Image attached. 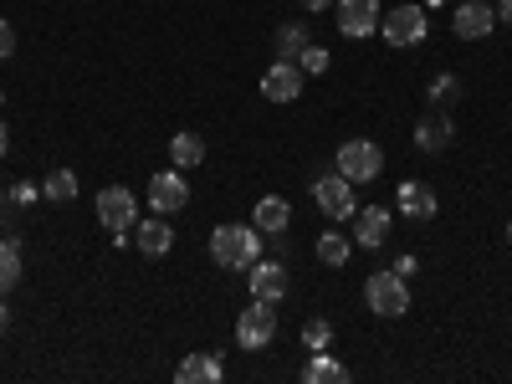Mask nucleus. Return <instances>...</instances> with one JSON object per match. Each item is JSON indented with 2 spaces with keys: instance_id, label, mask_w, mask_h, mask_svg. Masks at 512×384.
<instances>
[{
  "instance_id": "1",
  "label": "nucleus",
  "mask_w": 512,
  "mask_h": 384,
  "mask_svg": "<svg viewBox=\"0 0 512 384\" xmlns=\"http://www.w3.org/2000/svg\"><path fill=\"white\" fill-rule=\"evenodd\" d=\"M210 256L221 272H251L262 262V231L256 226H216L210 231Z\"/></svg>"
},
{
  "instance_id": "2",
  "label": "nucleus",
  "mask_w": 512,
  "mask_h": 384,
  "mask_svg": "<svg viewBox=\"0 0 512 384\" xmlns=\"http://www.w3.org/2000/svg\"><path fill=\"white\" fill-rule=\"evenodd\" d=\"M379 36L390 41L395 52L420 47V41L431 36V16H425V6H395V11H384V16H379Z\"/></svg>"
},
{
  "instance_id": "3",
  "label": "nucleus",
  "mask_w": 512,
  "mask_h": 384,
  "mask_svg": "<svg viewBox=\"0 0 512 384\" xmlns=\"http://www.w3.org/2000/svg\"><path fill=\"white\" fill-rule=\"evenodd\" d=\"M364 303H369L374 318H405L410 287H405V277H400L395 267H390V272H374V277L364 282Z\"/></svg>"
},
{
  "instance_id": "4",
  "label": "nucleus",
  "mask_w": 512,
  "mask_h": 384,
  "mask_svg": "<svg viewBox=\"0 0 512 384\" xmlns=\"http://www.w3.org/2000/svg\"><path fill=\"white\" fill-rule=\"evenodd\" d=\"M277 338V303H262V297H251V303L241 308V318H236V344L241 349H267Z\"/></svg>"
},
{
  "instance_id": "5",
  "label": "nucleus",
  "mask_w": 512,
  "mask_h": 384,
  "mask_svg": "<svg viewBox=\"0 0 512 384\" xmlns=\"http://www.w3.org/2000/svg\"><path fill=\"white\" fill-rule=\"evenodd\" d=\"M379 169H384V149L374 139H349V144H338V175L354 180V185H369L379 180Z\"/></svg>"
},
{
  "instance_id": "6",
  "label": "nucleus",
  "mask_w": 512,
  "mask_h": 384,
  "mask_svg": "<svg viewBox=\"0 0 512 384\" xmlns=\"http://www.w3.org/2000/svg\"><path fill=\"white\" fill-rule=\"evenodd\" d=\"M313 200H318V210L328 221H354L359 216V200H354V180H344L333 169V175H323V180H313Z\"/></svg>"
},
{
  "instance_id": "7",
  "label": "nucleus",
  "mask_w": 512,
  "mask_h": 384,
  "mask_svg": "<svg viewBox=\"0 0 512 384\" xmlns=\"http://www.w3.org/2000/svg\"><path fill=\"white\" fill-rule=\"evenodd\" d=\"M98 221L108 226V231H134L139 226V200H134V190L128 185H108V190H98Z\"/></svg>"
},
{
  "instance_id": "8",
  "label": "nucleus",
  "mask_w": 512,
  "mask_h": 384,
  "mask_svg": "<svg viewBox=\"0 0 512 384\" xmlns=\"http://www.w3.org/2000/svg\"><path fill=\"white\" fill-rule=\"evenodd\" d=\"M149 205L159 210V216H180V210L190 205V180H185V169H159V175L149 180Z\"/></svg>"
},
{
  "instance_id": "9",
  "label": "nucleus",
  "mask_w": 512,
  "mask_h": 384,
  "mask_svg": "<svg viewBox=\"0 0 512 384\" xmlns=\"http://www.w3.org/2000/svg\"><path fill=\"white\" fill-rule=\"evenodd\" d=\"M303 82H308V72L282 57V62H272L262 72V98L267 103H297V98H303Z\"/></svg>"
},
{
  "instance_id": "10",
  "label": "nucleus",
  "mask_w": 512,
  "mask_h": 384,
  "mask_svg": "<svg viewBox=\"0 0 512 384\" xmlns=\"http://www.w3.org/2000/svg\"><path fill=\"white\" fill-rule=\"evenodd\" d=\"M333 21H338V31L344 36H354V41H364V36H374L379 31V0H333Z\"/></svg>"
},
{
  "instance_id": "11",
  "label": "nucleus",
  "mask_w": 512,
  "mask_h": 384,
  "mask_svg": "<svg viewBox=\"0 0 512 384\" xmlns=\"http://www.w3.org/2000/svg\"><path fill=\"white\" fill-rule=\"evenodd\" d=\"M451 31L461 41H482V36L497 31V11L487 6V0H461V6L451 11Z\"/></svg>"
},
{
  "instance_id": "12",
  "label": "nucleus",
  "mask_w": 512,
  "mask_h": 384,
  "mask_svg": "<svg viewBox=\"0 0 512 384\" xmlns=\"http://www.w3.org/2000/svg\"><path fill=\"white\" fill-rule=\"evenodd\" d=\"M451 139H456V123H451V113H446V108L425 113V118L415 123V149H420V154H441Z\"/></svg>"
},
{
  "instance_id": "13",
  "label": "nucleus",
  "mask_w": 512,
  "mask_h": 384,
  "mask_svg": "<svg viewBox=\"0 0 512 384\" xmlns=\"http://www.w3.org/2000/svg\"><path fill=\"white\" fill-rule=\"evenodd\" d=\"M395 205H400V216H410V221H436V210H441L436 190L420 185V180H405L400 195H395Z\"/></svg>"
},
{
  "instance_id": "14",
  "label": "nucleus",
  "mask_w": 512,
  "mask_h": 384,
  "mask_svg": "<svg viewBox=\"0 0 512 384\" xmlns=\"http://www.w3.org/2000/svg\"><path fill=\"white\" fill-rule=\"evenodd\" d=\"M246 282H251V297H262V303H282L287 297V267L282 262H256L246 272Z\"/></svg>"
},
{
  "instance_id": "15",
  "label": "nucleus",
  "mask_w": 512,
  "mask_h": 384,
  "mask_svg": "<svg viewBox=\"0 0 512 384\" xmlns=\"http://www.w3.org/2000/svg\"><path fill=\"white\" fill-rule=\"evenodd\" d=\"M390 226H395L390 210H384V205H369V210H359V221H354V241L369 246V251H379L384 241H390Z\"/></svg>"
},
{
  "instance_id": "16",
  "label": "nucleus",
  "mask_w": 512,
  "mask_h": 384,
  "mask_svg": "<svg viewBox=\"0 0 512 384\" xmlns=\"http://www.w3.org/2000/svg\"><path fill=\"white\" fill-rule=\"evenodd\" d=\"M134 241H139L144 256H169V251H175V226H169V216H159V210H154V221H139L134 226Z\"/></svg>"
},
{
  "instance_id": "17",
  "label": "nucleus",
  "mask_w": 512,
  "mask_h": 384,
  "mask_svg": "<svg viewBox=\"0 0 512 384\" xmlns=\"http://www.w3.org/2000/svg\"><path fill=\"white\" fill-rule=\"evenodd\" d=\"M221 374H226L221 354H185L175 379H180V384H221Z\"/></svg>"
},
{
  "instance_id": "18",
  "label": "nucleus",
  "mask_w": 512,
  "mask_h": 384,
  "mask_svg": "<svg viewBox=\"0 0 512 384\" xmlns=\"http://www.w3.org/2000/svg\"><path fill=\"white\" fill-rule=\"evenodd\" d=\"M256 231H262V236H282L287 231V221H292V205L282 200V195H262V200H256Z\"/></svg>"
},
{
  "instance_id": "19",
  "label": "nucleus",
  "mask_w": 512,
  "mask_h": 384,
  "mask_svg": "<svg viewBox=\"0 0 512 384\" xmlns=\"http://www.w3.org/2000/svg\"><path fill=\"white\" fill-rule=\"evenodd\" d=\"M303 384H349V369L318 349V354L308 359V369H303Z\"/></svg>"
},
{
  "instance_id": "20",
  "label": "nucleus",
  "mask_w": 512,
  "mask_h": 384,
  "mask_svg": "<svg viewBox=\"0 0 512 384\" xmlns=\"http://www.w3.org/2000/svg\"><path fill=\"white\" fill-rule=\"evenodd\" d=\"M169 159H175V169L205 164V139L200 134H175V139H169Z\"/></svg>"
},
{
  "instance_id": "21",
  "label": "nucleus",
  "mask_w": 512,
  "mask_h": 384,
  "mask_svg": "<svg viewBox=\"0 0 512 384\" xmlns=\"http://www.w3.org/2000/svg\"><path fill=\"white\" fill-rule=\"evenodd\" d=\"M41 195L52 205H72L77 200V169H52V175L41 180Z\"/></svg>"
},
{
  "instance_id": "22",
  "label": "nucleus",
  "mask_w": 512,
  "mask_h": 384,
  "mask_svg": "<svg viewBox=\"0 0 512 384\" xmlns=\"http://www.w3.org/2000/svg\"><path fill=\"white\" fill-rule=\"evenodd\" d=\"M313 41V31H308V21H292V26H282L277 31V57H287V62H297V52H303Z\"/></svg>"
},
{
  "instance_id": "23",
  "label": "nucleus",
  "mask_w": 512,
  "mask_h": 384,
  "mask_svg": "<svg viewBox=\"0 0 512 384\" xmlns=\"http://www.w3.org/2000/svg\"><path fill=\"white\" fill-rule=\"evenodd\" d=\"M21 282V246L16 241H0V297Z\"/></svg>"
},
{
  "instance_id": "24",
  "label": "nucleus",
  "mask_w": 512,
  "mask_h": 384,
  "mask_svg": "<svg viewBox=\"0 0 512 384\" xmlns=\"http://www.w3.org/2000/svg\"><path fill=\"white\" fill-rule=\"evenodd\" d=\"M318 262H323V267H344V262H349V236L323 231V236H318Z\"/></svg>"
},
{
  "instance_id": "25",
  "label": "nucleus",
  "mask_w": 512,
  "mask_h": 384,
  "mask_svg": "<svg viewBox=\"0 0 512 384\" xmlns=\"http://www.w3.org/2000/svg\"><path fill=\"white\" fill-rule=\"evenodd\" d=\"M425 98H431L436 108H456V103H461V77H456V72H441V77L431 82V93H425Z\"/></svg>"
},
{
  "instance_id": "26",
  "label": "nucleus",
  "mask_w": 512,
  "mask_h": 384,
  "mask_svg": "<svg viewBox=\"0 0 512 384\" xmlns=\"http://www.w3.org/2000/svg\"><path fill=\"white\" fill-rule=\"evenodd\" d=\"M303 344H308L313 354L328 349V344H333V323H328V318H308V323H303Z\"/></svg>"
},
{
  "instance_id": "27",
  "label": "nucleus",
  "mask_w": 512,
  "mask_h": 384,
  "mask_svg": "<svg viewBox=\"0 0 512 384\" xmlns=\"http://www.w3.org/2000/svg\"><path fill=\"white\" fill-rule=\"evenodd\" d=\"M297 67H303L308 77H323V72H328V52H323V47H313V41H308V47L297 52Z\"/></svg>"
},
{
  "instance_id": "28",
  "label": "nucleus",
  "mask_w": 512,
  "mask_h": 384,
  "mask_svg": "<svg viewBox=\"0 0 512 384\" xmlns=\"http://www.w3.org/2000/svg\"><path fill=\"white\" fill-rule=\"evenodd\" d=\"M11 57H16V26L0 16V62H11Z\"/></svg>"
},
{
  "instance_id": "29",
  "label": "nucleus",
  "mask_w": 512,
  "mask_h": 384,
  "mask_svg": "<svg viewBox=\"0 0 512 384\" xmlns=\"http://www.w3.org/2000/svg\"><path fill=\"white\" fill-rule=\"evenodd\" d=\"M395 272H400V277L410 282V277L420 272V262H415V256H395Z\"/></svg>"
},
{
  "instance_id": "30",
  "label": "nucleus",
  "mask_w": 512,
  "mask_h": 384,
  "mask_svg": "<svg viewBox=\"0 0 512 384\" xmlns=\"http://www.w3.org/2000/svg\"><path fill=\"white\" fill-rule=\"evenodd\" d=\"M21 200H16V190L11 195H0V226H11V210H16Z\"/></svg>"
},
{
  "instance_id": "31",
  "label": "nucleus",
  "mask_w": 512,
  "mask_h": 384,
  "mask_svg": "<svg viewBox=\"0 0 512 384\" xmlns=\"http://www.w3.org/2000/svg\"><path fill=\"white\" fill-rule=\"evenodd\" d=\"M303 11H313V16H323V11H333V0H297Z\"/></svg>"
},
{
  "instance_id": "32",
  "label": "nucleus",
  "mask_w": 512,
  "mask_h": 384,
  "mask_svg": "<svg viewBox=\"0 0 512 384\" xmlns=\"http://www.w3.org/2000/svg\"><path fill=\"white\" fill-rule=\"evenodd\" d=\"M492 11H497V21H502V26H512V0H497Z\"/></svg>"
},
{
  "instance_id": "33",
  "label": "nucleus",
  "mask_w": 512,
  "mask_h": 384,
  "mask_svg": "<svg viewBox=\"0 0 512 384\" xmlns=\"http://www.w3.org/2000/svg\"><path fill=\"white\" fill-rule=\"evenodd\" d=\"M11 149V128H6V118H0V154Z\"/></svg>"
},
{
  "instance_id": "34",
  "label": "nucleus",
  "mask_w": 512,
  "mask_h": 384,
  "mask_svg": "<svg viewBox=\"0 0 512 384\" xmlns=\"http://www.w3.org/2000/svg\"><path fill=\"white\" fill-rule=\"evenodd\" d=\"M11 328V303H0V333Z\"/></svg>"
},
{
  "instance_id": "35",
  "label": "nucleus",
  "mask_w": 512,
  "mask_h": 384,
  "mask_svg": "<svg viewBox=\"0 0 512 384\" xmlns=\"http://www.w3.org/2000/svg\"><path fill=\"white\" fill-rule=\"evenodd\" d=\"M425 6H451V0H425Z\"/></svg>"
},
{
  "instance_id": "36",
  "label": "nucleus",
  "mask_w": 512,
  "mask_h": 384,
  "mask_svg": "<svg viewBox=\"0 0 512 384\" xmlns=\"http://www.w3.org/2000/svg\"><path fill=\"white\" fill-rule=\"evenodd\" d=\"M507 246H512V221H507Z\"/></svg>"
}]
</instances>
